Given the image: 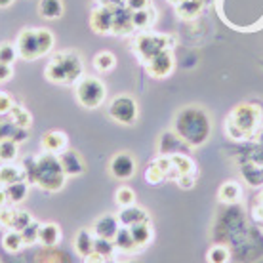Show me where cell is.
<instances>
[{
  "label": "cell",
  "mask_w": 263,
  "mask_h": 263,
  "mask_svg": "<svg viewBox=\"0 0 263 263\" xmlns=\"http://www.w3.org/2000/svg\"><path fill=\"white\" fill-rule=\"evenodd\" d=\"M13 130H15V124L12 120L10 122H0V141L2 139H12Z\"/></svg>",
  "instance_id": "obj_40"
},
{
  "label": "cell",
  "mask_w": 263,
  "mask_h": 263,
  "mask_svg": "<svg viewBox=\"0 0 263 263\" xmlns=\"http://www.w3.org/2000/svg\"><path fill=\"white\" fill-rule=\"evenodd\" d=\"M109 172L115 179L119 181H128L136 176L138 172V160L132 157L130 153H117L111 158V164H109Z\"/></svg>",
  "instance_id": "obj_8"
},
{
  "label": "cell",
  "mask_w": 263,
  "mask_h": 263,
  "mask_svg": "<svg viewBox=\"0 0 263 263\" xmlns=\"http://www.w3.org/2000/svg\"><path fill=\"white\" fill-rule=\"evenodd\" d=\"M6 189V195H8V202H12L13 206L15 204L23 202L27 198V193H29V185L25 183V181H15V183L8 185V187H4Z\"/></svg>",
  "instance_id": "obj_24"
},
{
  "label": "cell",
  "mask_w": 263,
  "mask_h": 263,
  "mask_svg": "<svg viewBox=\"0 0 263 263\" xmlns=\"http://www.w3.org/2000/svg\"><path fill=\"white\" fill-rule=\"evenodd\" d=\"M120 223L119 217L111 216V214H105L96 219V223L92 227V233L96 235V238H107V240H112L115 235L119 233Z\"/></svg>",
  "instance_id": "obj_13"
},
{
  "label": "cell",
  "mask_w": 263,
  "mask_h": 263,
  "mask_svg": "<svg viewBox=\"0 0 263 263\" xmlns=\"http://www.w3.org/2000/svg\"><path fill=\"white\" fill-rule=\"evenodd\" d=\"M93 244H96V235L88 229H80L74 237V250L80 257H88L93 254Z\"/></svg>",
  "instance_id": "obj_18"
},
{
  "label": "cell",
  "mask_w": 263,
  "mask_h": 263,
  "mask_svg": "<svg viewBox=\"0 0 263 263\" xmlns=\"http://www.w3.org/2000/svg\"><path fill=\"white\" fill-rule=\"evenodd\" d=\"M2 246H4V250L10 252V254H15V252H20L23 246H25V242H23V237H21L20 231H13L10 229L2 237Z\"/></svg>",
  "instance_id": "obj_26"
},
{
  "label": "cell",
  "mask_w": 263,
  "mask_h": 263,
  "mask_svg": "<svg viewBox=\"0 0 263 263\" xmlns=\"http://www.w3.org/2000/svg\"><path fill=\"white\" fill-rule=\"evenodd\" d=\"M60 157V162L63 166V172H65V176H80L82 172H84V160L80 157L77 151H72V149H65L63 153L58 155Z\"/></svg>",
  "instance_id": "obj_15"
},
{
  "label": "cell",
  "mask_w": 263,
  "mask_h": 263,
  "mask_svg": "<svg viewBox=\"0 0 263 263\" xmlns=\"http://www.w3.org/2000/svg\"><path fill=\"white\" fill-rule=\"evenodd\" d=\"M149 6V0H126V8L136 12V10H143Z\"/></svg>",
  "instance_id": "obj_42"
},
{
  "label": "cell",
  "mask_w": 263,
  "mask_h": 263,
  "mask_svg": "<svg viewBox=\"0 0 263 263\" xmlns=\"http://www.w3.org/2000/svg\"><path fill=\"white\" fill-rule=\"evenodd\" d=\"M178 185L179 187H183V189H191L195 181H197V174H185V176H179L178 179Z\"/></svg>",
  "instance_id": "obj_41"
},
{
  "label": "cell",
  "mask_w": 263,
  "mask_h": 263,
  "mask_svg": "<svg viewBox=\"0 0 263 263\" xmlns=\"http://www.w3.org/2000/svg\"><path fill=\"white\" fill-rule=\"evenodd\" d=\"M33 221V217H31V214L25 210H15V216H13V223H12V229L13 231H23L27 227V225Z\"/></svg>",
  "instance_id": "obj_36"
},
{
  "label": "cell",
  "mask_w": 263,
  "mask_h": 263,
  "mask_svg": "<svg viewBox=\"0 0 263 263\" xmlns=\"http://www.w3.org/2000/svg\"><path fill=\"white\" fill-rule=\"evenodd\" d=\"M109 117H111L115 122H119V124H124V126H132L136 124V120H138V101L128 96V93H122V96H117V98L112 99L111 103H109Z\"/></svg>",
  "instance_id": "obj_7"
},
{
  "label": "cell",
  "mask_w": 263,
  "mask_h": 263,
  "mask_svg": "<svg viewBox=\"0 0 263 263\" xmlns=\"http://www.w3.org/2000/svg\"><path fill=\"white\" fill-rule=\"evenodd\" d=\"M17 55L25 61H34L40 58L39 40H36V29H23L15 42Z\"/></svg>",
  "instance_id": "obj_10"
},
{
  "label": "cell",
  "mask_w": 263,
  "mask_h": 263,
  "mask_svg": "<svg viewBox=\"0 0 263 263\" xmlns=\"http://www.w3.org/2000/svg\"><path fill=\"white\" fill-rule=\"evenodd\" d=\"M132 10L128 8H115V17H112V33L115 34H128L132 33Z\"/></svg>",
  "instance_id": "obj_17"
},
{
  "label": "cell",
  "mask_w": 263,
  "mask_h": 263,
  "mask_svg": "<svg viewBox=\"0 0 263 263\" xmlns=\"http://www.w3.org/2000/svg\"><path fill=\"white\" fill-rule=\"evenodd\" d=\"M259 120H261L259 109L256 105H250V103H242L231 112L229 120H227V132H229L231 138L242 139L256 130Z\"/></svg>",
  "instance_id": "obj_4"
},
{
  "label": "cell",
  "mask_w": 263,
  "mask_h": 263,
  "mask_svg": "<svg viewBox=\"0 0 263 263\" xmlns=\"http://www.w3.org/2000/svg\"><path fill=\"white\" fill-rule=\"evenodd\" d=\"M17 58V50L12 44H0V63H6V65H13V61Z\"/></svg>",
  "instance_id": "obj_37"
},
{
  "label": "cell",
  "mask_w": 263,
  "mask_h": 263,
  "mask_svg": "<svg viewBox=\"0 0 263 263\" xmlns=\"http://www.w3.org/2000/svg\"><path fill=\"white\" fill-rule=\"evenodd\" d=\"M10 117H12V122L15 126H20V128H31V112L23 109L21 105H13V109L10 111Z\"/></svg>",
  "instance_id": "obj_31"
},
{
  "label": "cell",
  "mask_w": 263,
  "mask_h": 263,
  "mask_svg": "<svg viewBox=\"0 0 263 263\" xmlns=\"http://www.w3.org/2000/svg\"><path fill=\"white\" fill-rule=\"evenodd\" d=\"M36 40H39L40 55H46L53 48V34L50 29H36Z\"/></svg>",
  "instance_id": "obj_32"
},
{
  "label": "cell",
  "mask_w": 263,
  "mask_h": 263,
  "mask_svg": "<svg viewBox=\"0 0 263 263\" xmlns=\"http://www.w3.org/2000/svg\"><path fill=\"white\" fill-rule=\"evenodd\" d=\"M15 181H25V170H23V166H12V164L0 166V185L8 187V185L15 183Z\"/></svg>",
  "instance_id": "obj_22"
},
{
  "label": "cell",
  "mask_w": 263,
  "mask_h": 263,
  "mask_svg": "<svg viewBox=\"0 0 263 263\" xmlns=\"http://www.w3.org/2000/svg\"><path fill=\"white\" fill-rule=\"evenodd\" d=\"M13 77V69L12 65H6V63H0V82H8V80Z\"/></svg>",
  "instance_id": "obj_43"
},
{
  "label": "cell",
  "mask_w": 263,
  "mask_h": 263,
  "mask_svg": "<svg viewBox=\"0 0 263 263\" xmlns=\"http://www.w3.org/2000/svg\"><path fill=\"white\" fill-rule=\"evenodd\" d=\"M69 139H67L65 132L60 130H50L42 136V149L44 153H52V155H60L67 149Z\"/></svg>",
  "instance_id": "obj_14"
},
{
  "label": "cell",
  "mask_w": 263,
  "mask_h": 263,
  "mask_svg": "<svg viewBox=\"0 0 263 263\" xmlns=\"http://www.w3.org/2000/svg\"><path fill=\"white\" fill-rule=\"evenodd\" d=\"M74 96L84 109H98L107 98V86L96 77H82L74 86Z\"/></svg>",
  "instance_id": "obj_5"
},
{
  "label": "cell",
  "mask_w": 263,
  "mask_h": 263,
  "mask_svg": "<svg viewBox=\"0 0 263 263\" xmlns=\"http://www.w3.org/2000/svg\"><path fill=\"white\" fill-rule=\"evenodd\" d=\"M27 136H29V130L27 128H20V126H15V130L12 134V139L15 143H21V141H25Z\"/></svg>",
  "instance_id": "obj_44"
},
{
  "label": "cell",
  "mask_w": 263,
  "mask_h": 263,
  "mask_svg": "<svg viewBox=\"0 0 263 263\" xmlns=\"http://www.w3.org/2000/svg\"><path fill=\"white\" fill-rule=\"evenodd\" d=\"M17 143L13 139H2L0 141V162L4 164H10L17 158Z\"/></svg>",
  "instance_id": "obj_28"
},
{
  "label": "cell",
  "mask_w": 263,
  "mask_h": 263,
  "mask_svg": "<svg viewBox=\"0 0 263 263\" xmlns=\"http://www.w3.org/2000/svg\"><path fill=\"white\" fill-rule=\"evenodd\" d=\"M61 240V229L58 223H40L39 229V244L52 248Z\"/></svg>",
  "instance_id": "obj_19"
},
{
  "label": "cell",
  "mask_w": 263,
  "mask_h": 263,
  "mask_svg": "<svg viewBox=\"0 0 263 263\" xmlns=\"http://www.w3.org/2000/svg\"><path fill=\"white\" fill-rule=\"evenodd\" d=\"M115 242L112 240H107V238H96V244H93V254H98L101 257H111L115 254Z\"/></svg>",
  "instance_id": "obj_34"
},
{
  "label": "cell",
  "mask_w": 263,
  "mask_h": 263,
  "mask_svg": "<svg viewBox=\"0 0 263 263\" xmlns=\"http://www.w3.org/2000/svg\"><path fill=\"white\" fill-rule=\"evenodd\" d=\"M39 13L44 20H60L63 15V0H40Z\"/></svg>",
  "instance_id": "obj_21"
},
{
  "label": "cell",
  "mask_w": 263,
  "mask_h": 263,
  "mask_svg": "<svg viewBox=\"0 0 263 263\" xmlns=\"http://www.w3.org/2000/svg\"><path fill=\"white\" fill-rule=\"evenodd\" d=\"M65 172L60 162L58 155L52 153H44L40 157L34 158V176L33 183H36L40 189H44L48 193H58L63 189L65 185Z\"/></svg>",
  "instance_id": "obj_3"
},
{
  "label": "cell",
  "mask_w": 263,
  "mask_h": 263,
  "mask_svg": "<svg viewBox=\"0 0 263 263\" xmlns=\"http://www.w3.org/2000/svg\"><path fill=\"white\" fill-rule=\"evenodd\" d=\"M115 200H117V204H119L120 208L132 206V204H136V193L132 191L130 187L122 185V187L117 189V193H115Z\"/></svg>",
  "instance_id": "obj_33"
},
{
  "label": "cell",
  "mask_w": 263,
  "mask_h": 263,
  "mask_svg": "<svg viewBox=\"0 0 263 263\" xmlns=\"http://www.w3.org/2000/svg\"><path fill=\"white\" fill-rule=\"evenodd\" d=\"M8 204V195H6V189L4 187H0V210L4 208Z\"/></svg>",
  "instance_id": "obj_45"
},
{
  "label": "cell",
  "mask_w": 263,
  "mask_h": 263,
  "mask_svg": "<svg viewBox=\"0 0 263 263\" xmlns=\"http://www.w3.org/2000/svg\"><path fill=\"white\" fill-rule=\"evenodd\" d=\"M112 242H115V248L120 252H128V254H130V252L138 250V246H136V242H134V238H132L128 227H120L119 233H117L115 238H112Z\"/></svg>",
  "instance_id": "obj_23"
},
{
  "label": "cell",
  "mask_w": 263,
  "mask_h": 263,
  "mask_svg": "<svg viewBox=\"0 0 263 263\" xmlns=\"http://www.w3.org/2000/svg\"><path fill=\"white\" fill-rule=\"evenodd\" d=\"M39 229H40V223L39 221H31V223L27 225L25 229L21 231V237H23V242L25 244H36L39 242Z\"/></svg>",
  "instance_id": "obj_35"
},
{
  "label": "cell",
  "mask_w": 263,
  "mask_h": 263,
  "mask_svg": "<svg viewBox=\"0 0 263 263\" xmlns=\"http://www.w3.org/2000/svg\"><path fill=\"white\" fill-rule=\"evenodd\" d=\"M13 4V0H0V8H8V6H12Z\"/></svg>",
  "instance_id": "obj_46"
},
{
  "label": "cell",
  "mask_w": 263,
  "mask_h": 263,
  "mask_svg": "<svg viewBox=\"0 0 263 263\" xmlns=\"http://www.w3.org/2000/svg\"><path fill=\"white\" fill-rule=\"evenodd\" d=\"M13 109V101L6 92H0V117L10 115V111Z\"/></svg>",
  "instance_id": "obj_39"
},
{
  "label": "cell",
  "mask_w": 263,
  "mask_h": 263,
  "mask_svg": "<svg viewBox=\"0 0 263 263\" xmlns=\"http://www.w3.org/2000/svg\"><path fill=\"white\" fill-rule=\"evenodd\" d=\"M13 216H15V208H6V206H4V208L0 210V227L12 229Z\"/></svg>",
  "instance_id": "obj_38"
},
{
  "label": "cell",
  "mask_w": 263,
  "mask_h": 263,
  "mask_svg": "<svg viewBox=\"0 0 263 263\" xmlns=\"http://www.w3.org/2000/svg\"><path fill=\"white\" fill-rule=\"evenodd\" d=\"M174 132L189 147H200L210 139L212 119L210 115L198 105H187L176 115Z\"/></svg>",
  "instance_id": "obj_1"
},
{
  "label": "cell",
  "mask_w": 263,
  "mask_h": 263,
  "mask_svg": "<svg viewBox=\"0 0 263 263\" xmlns=\"http://www.w3.org/2000/svg\"><path fill=\"white\" fill-rule=\"evenodd\" d=\"M128 229H130V235L138 248H143V246H147V244L153 240L151 221H141V223L132 225V227H128Z\"/></svg>",
  "instance_id": "obj_20"
},
{
  "label": "cell",
  "mask_w": 263,
  "mask_h": 263,
  "mask_svg": "<svg viewBox=\"0 0 263 263\" xmlns=\"http://www.w3.org/2000/svg\"><path fill=\"white\" fill-rule=\"evenodd\" d=\"M84 65L82 58L77 52H60L52 58V61L46 67V79L53 84H74L77 80L82 79Z\"/></svg>",
  "instance_id": "obj_2"
},
{
  "label": "cell",
  "mask_w": 263,
  "mask_h": 263,
  "mask_svg": "<svg viewBox=\"0 0 263 263\" xmlns=\"http://www.w3.org/2000/svg\"><path fill=\"white\" fill-rule=\"evenodd\" d=\"M93 67L98 72H109L117 67V58L115 53L111 52H99L96 58H93Z\"/></svg>",
  "instance_id": "obj_27"
},
{
  "label": "cell",
  "mask_w": 263,
  "mask_h": 263,
  "mask_svg": "<svg viewBox=\"0 0 263 263\" xmlns=\"http://www.w3.org/2000/svg\"><path fill=\"white\" fill-rule=\"evenodd\" d=\"M174 67H176V61H174V53L172 50H164V52L157 53L155 58L145 63V69L149 72V77L153 79H166L174 72Z\"/></svg>",
  "instance_id": "obj_9"
},
{
  "label": "cell",
  "mask_w": 263,
  "mask_h": 263,
  "mask_svg": "<svg viewBox=\"0 0 263 263\" xmlns=\"http://www.w3.org/2000/svg\"><path fill=\"white\" fill-rule=\"evenodd\" d=\"M217 197H219L221 202H227V204L237 202L238 198H240V187H238L237 181H225V183L219 187Z\"/></svg>",
  "instance_id": "obj_25"
},
{
  "label": "cell",
  "mask_w": 263,
  "mask_h": 263,
  "mask_svg": "<svg viewBox=\"0 0 263 263\" xmlns=\"http://www.w3.org/2000/svg\"><path fill=\"white\" fill-rule=\"evenodd\" d=\"M170 39H174V36H166V34H157V33L139 34L138 39H136V42H134V53L138 55L141 63H147L157 53L170 50Z\"/></svg>",
  "instance_id": "obj_6"
},
{
  "label": "cell",
  "mask_w": 263,
  "mask_h": 263,
  "mask_svg": "<svg viewBox=\"0 0 263 263\" xmlns=\"http://www.w3.org/2000/svg\"><path fill=\"white\" fill-rule=\"evenodd\" d=\"M112 17L115 10L111 6H99L96 8L90 15V27L98 34H109L112 33Z\"/></svg>",
  "instance_id": "obj_11"
},
{
  "label": "cell",
  "mask_w": 263,
  "mask_h": 263,
  "mask_svg": "<svg viewBox=\"0 0 263 263\" xmlns=\"http://www.w3.org/2000/svg\"><path fill=\"white\" fill-rule=\"evenodd\" d=\"M119 223L120 227H132V225L136 223H141V221H149V214L143 210V208H139L136 204H132V206H126L120 210L119 216Z\"/></svg>",
  "instance_id": "obj_16"
},
{
  "label": "cell",
  "mask_w": 263,
  "mask_h": 263,
  "mask_svg": "<svg viewBox=\"0 0 263 263\" xmlns=\"http://www.w3.org/2000/svg\"><path fill=\"white\" fill-rule=\"evenodd\" d=\"M153 13V8H143V10H136V12H132V25L134 29H147V27L151 25L155 17H151Z\"/></svg>",
  "instance_id": "obj_29"
},
{
  "label": "cell",
  "mask_w": 263,
  "mask_h": 263,
  "mask_svg": "<svg viewBox=\"0 0 263 263\" xmlns=\"http://www.w3.org/2000/svg\"><path fill=\"white\" fill-rule=\"evenodd\" d=\"M189 145L185 143L183 139L179 138L176 132H162L160 138H158V155L160 157H170V155H179L181 149Z\"/></svg>",
  "instance_id": "obj_12"
},
{
  "label": "cell",
  "mask_w": 263,
  "mask_h": 263,
  "mask_svg": "<svg viewBox=\"0 0 263 263\" xmlns=\"http://www.w3.org/2000/svg\"><path fill=\"white\" fill-rule=\"evenodd\" d=\"M229 259H231V252L223 244L212 246L210 250H208V254H206V261L208 263H229Z\"/></svg>",
  "instance_id": "obj_30"
}]
</instances>
